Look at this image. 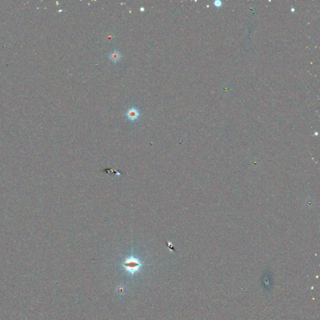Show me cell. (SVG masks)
Returning a JSON list of instances; mask_svg holds the SVG:
<instances>
[{
  "label": "cell",
  "instance_id": "obj_4",
  "mask_svg": "<svg viewBox=\"0 0 320 320\" xmlns=\"http://www.w3.org/2000/svg\"><path fill=\"white\" fill-rule=\"evenodd\" d=\"M141 11H144V8H141Z\"/></svg>",
  "mask_w": 320,
  "mask_h": 320
},
{
  "label": "cell",
  "instance_id": "obj_3",
  "mask_svg": "<svg viewBox=\"0 0 320 320\" xmlns=\"http://www.w3.org/2000/svg\"><path fill=\"white\" fill-rule=\"evenodd\" d=\"M109 57L112 62H118L121 58V55L119 51L114 50L110 54Z\"/></svg>",
  "mask_w": 320,
  "mask_h": 320
},
{
  "label": "cell",
  "instance_id": "obj_2",
  "mask_svg": "<svg viewBox=\"0 0 320 320\" xmlns=\"http://www.w3.org/2000/svg\"><path fill=\"white\" fill-rule=\"evenodd\" d=\"M125 116L129 120L134 121L139 118L140 116V113L139 110L136 107H132L126 111Z\"/></svg>",
  "mask_w": 320,
  "mask_h": 320
},
{
  "label": "cell",
  "instance_id": "obj_1",
  "mask_svg": "<svg viewBox=\"0 0 320 320\" xmlns=\"http://www.w3.org/2000/svg\"><path fill=\"white\" fill-rule=\"evenodd\" d=\"M122 265L131 275H133L136 271H139L142 264L138 259L133 256H131L127 258Z\"/></svg>",
  "mask_w": 320,
  "mask_h": 320
}]
</instances>
